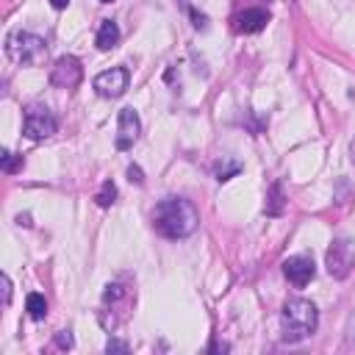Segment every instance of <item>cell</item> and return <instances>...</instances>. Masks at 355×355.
Listing matches in <instances>:
<instances>
[{
  "label": "cell",
  "instance_id": "obj_1",
  "mask_svg": "<svg viewBox=\"0 0 355 355\" xmlns=\"http://www.w3.org/2000/svg\"><path fill=\"white\" fill-rule=\"evenodd\" d=\"M200 214L183 197H167L153 211V228L167 239H186L197 231Z\"/></svg>",
  "mask_w": 355,
  "mask_h": 355
},
{
  "label": "cell",
  "instance_id": "obj_2",
  "mask_svg": "<svg viewBox=\"0 0 355 355\" xmlns=\"http://www.w3.org/2000/svg\"><path fill=\"white\" fill-rule=\"evenodd\" d=\"M280 325H283V341H303L317 330L319 311L311 300H303V297L289 300L286 306H283Z\"/></svg>",
  "mask_w": 355,
  "mask_h": 355
},
{
  "label": "cell",
  "instance_id": "obj_3",
  "mask_svg": "<svg viewBox=\"0 0 355 355\" xmlns=\"http://www.w3.org/2000/svg\"><path fill=\"white\" fill-rule=\"evenodd\" d=\"M136 303V292L130 286H125V283H108L106 286V295H103V311H100V319H106L111 314V319L106 322V328H117L119 322L128 319L130 308Z\"/></svg>",
  "mask_w": 355,
  "mask_h": 355
},
{
  "label": "cell",
  "instance_id": "obj_4",
  "mask_svg": "<svg viewBox=\"0 0 355 355\" xmlns=\"http://www.w3.org/2000/svg\"><path fill=\"white\" fill-rule=\"evenodd\" d=\"M6 53L17 61V64H28V67H36L42 64V58L47 56V42L36 34H28V31H14L9 39H6Z\"/></svg>",
  "mask_w": 355,
  "mask_h": 355
},
{
  "label": "cell",
  "instance_id": "obj_5",
  "mask_svg": "<svg viewBox=\"0 0 355 355\" xmlns=\"http://www.w3.org/2000/svg\"><path fill=\"white\" fill-rule=\"evenodd\" d=\"M58 130V122L53 117V111L47 106H28L25 108V122H23V133L28 139H50Z\"/></svg>",
  "mask_w": 355,
  "mask_h": 355
},
{
  "label": "cell",
  "instance_id": "obj_6",
  "mask_svg": "<svg viewBox=\"0 0 355 355\" xmlns=\"http://www.w3.org/2000/svg\"><path fill=\"white\" fill-rule=\"evenodd\" d=\"M325 266H328V272L333 277L344 280L352 272V266H355V242H350V239L333 242L330 250H328V255H325Z\"/></svg>",
  "mask_w": 355,
  "mask_h": 355
},
{
  "label": "cell",
  "instance_id": "obj_7",
  "mask_svg": "<svg viewBox=\"0 0 355 355\" xmlns=\"http://www.w3.org/2000/svg\"><path fill=\"white\" fill-rule=\"evenodd\" d=\"M84 78V67L76 56H61L50 69V84L58 89H76Z\"/></svg>",
  "mask_w": 355,
  "mask_h": 355
},
{
  "label": "cell",
  "instance_id": "obj_8",
  "mask_svg": "<svg viewBox=\"0 0 355 355\" xmlns=\"http://www.w3.org/2000/svg\"><path fill=\"white\" fill-rule=\"evenodd\" d=\"M141 133V122H139V114L133 108H122L119 111V119H117V150H130L136 145V139Z\"/></svg>",
  "mask_w": 355,
  "mask_h": 355
},
{
  "label": "cell",
  "instance_id": "obj_9",
  "mask_svg": "<svg viewBox=\"0 0 355 355\" xmlns=\"http://www.w3.org/2000/svg\"><path fill=\"white\" fill-rule=\"evenodd\" d=\"M128 81H130V76H128L125 67H111L95 78V89L103 98H119L128 89Z\"/></svg>",
  "mask_w": 355,
  "mask_h": 355
},
{
  "label": "cell",
  "instance_id": "obj_10",
  "mask_svg": "<svg viewBox=\"0 0 355 355\" xmlns=\"http://www.w3.org/2000/svg\"><path fill=\"white\" fill-rule=\"evenodd\" d=\"M283 275H286L297 289H303L306 283H311V277L317 275V266L308 255H292V258L283 261Z\"/></svg>",
  "mask_w": 355,
  "mask_h": 355
},
{
  "label": "cell",
  "instance_id": "obj_11",
  "mask_svg": "<svg viewBox=\"0 0 355 355\" xmlns=\"http://www.w3.org/2000/svg\"><path fill=\"white\" fill-rule=\"evenodd\" d=\"M266 23H269V14L264 9H247V12H242L236 17V31H242V34H258L261 28H266Z\"/></svg>",
  "mask_w": 355,
  "mask_h": 355
},
{
  "label": "cell",
  "instance_id": "obj_12",
  "mask_svg": "<svg viewBox=\"0 0 355 355\" xmlns=\"http://www.w3.org/2000/svg\"><path fill=\"white\" fill-rule=\"evenodd\" d=\"M117 42H119V28H117V23H114V20H103L100 28H98V47H100V50H111V47H117Z\"/></svg>",
  "mask_w": 355,
  "mask_h": 355
},
{
  "label": "cell",
  "instance_id": "obj_13",
  "mask_svg": "<svg viewBox=\"0 0 355 355\" xmlns=\"http://www.w3.org/2000/svg\"><path fill=\"white\" fill-rule=\"evenodd\" d=\"M25 311H28L31 319H45V317H47V300L34 292V295H28V300H25Z\"/></svg>",
  "mask_w": 355,
  "mask_h": 355
},
{
  "label": "cell",
  "instance_id": "obj_14",
  "mask_svg": "<svg viewBox=\"0 0 355 355\" xmlns=\"http://www.w3.org/2000/svg\"><path fill=\"white\" fill-rule=\"evenodd\" d=\"M239 170H242V164L225 156V159H222V161L217 164V181H231V178H233V175H236Z\"/></svg>",
  "mask_w": 355,
  "mask_h": 355
},
{
  "label": "cell",
  "instance_id": "obj_15",
  "mask_svg": "<svg viewBox=\"0 0 355 355\" xmlns=\"http://www.w3.org/2000/svg\"><path fill=\"white\" fill-rule=\"evenodd\" d=\"M95 200H98V205H100V208H108V205L117 200V186H114L111 181H106V183L100 186V192H98V197H95Z\"/></svg>",
  "mask_w": 355,
  "mask_h": 355
},
{
  "label": "cell",
  "instance_id": "obj_16",
  "mask_svg": "<svg viewBox=\"0 0 355 355\" xmlns=\"http://www.w3.org/2000/svg\"><path fill=\"white\" fill-rule=\"evenodd\" d=\"M0 161H3V172H14L17 167H23V156H14V153H9V150H3Z\"/></svg>",
  "mask_w": 355,
  "mask_h": 355
},
{
  "label": "cell",
  "instance_id": "obj_17",
  "mask_svg": "<svg viewBox=\"0 0 355 355\" xmlns=\"http://www.w3.org/2000/svg\"><path fill=\"white\" fill-rule=\"evenodd\" d=\"M272 203L266 205V214H272V217H277L280 211H283V200H280V186H272V197H269Z\"/></svg>",
  "mask_w": 355,
  "mask_h": 355
},
{
  "label": "cell",
  "instance_id": "obj_18",
  "mask_svg": "<svg viewBox=\"0 0 355 355\" xmlns=\"http://www.w3.org/2000/svg\"><path fill=\"white\" fill-rule=\"evenodd\" d=\"M344 333H347V336H344V339H347V344H350V347H355V311H352V314H350V319H347V330H344Z\"/></svg>",
  "mask_w": 355,
  "mask_h": 355
},
{
  "label": "cell",
  "instance_id": "obj_19",
  "mask_svg": "<svg viewBox=\"0 0 355 355\" xmlns=\"http://www.w3.org/2000/svg\"><path fill=\"white\" fill-rule=\"evenodd\" d=\"M56 344H58L61 350H69V347H73V336H69V330H61V333L56 336Z\"/></svg>",
  "mask_w": 355,
  "mask_h": 355
},
{
  "label": "cell",
  "instance_id": "obj_20",
  "mask_svg": "<svg viewBox=\"0 0 355 355\" xmlns=\"http://www.w3.org/2000/svg\"><path fill=\"white\" fill-rule=\"evenodd\" d=\"M0 283H3V303L9 306V300H12V280H9V275L0 277Z\"/></svg>",
  "mask_w": 355,
  "mask_h": 355
},
{
  "label": "cell",
  "instance_id": "obj_21",
  "mask_svg": "<svg viewBox=\"0 0 355 355\" xmlns=\"http://www.w3.org/2000/svg\"><path fill=\"white\" fill-rule=\"evenodd\" d=\"M106 350H108V352H128V344H125V341H117V339H111V341L106 344Z\"/></svg>",
  "mask_w": 355,
  "mask_h": 355
},
{
  "label": "cell",
  "instance_id": "obj_22",
  "mask_svg": "<svg viewBox=\"0 0 355 355\" xmlns=\"http://www.w3.org/2000/svg\"><path fill=\"white\" fill-rule=\"evenodd\" d=\"M128 178H130V183H145V178H141V170L139 167H128Z\"/></svg>",
  "mask_w": 355,
  "mask_h": 355
},
{
  "label": "cell",
  "instance_id": "obj_23",
  "mask_svg": "<svg viewBox=\"0 0 355 355\" xmlns=\"http://www.w3.org/2000/svg\"><path fill=\"white\" fill-rule=\"evenodd\" d=\"M67 3H69V0H50L53 9H67Z\"/></svg>",
  "mask_w": 355,
  "mask_h": 355
},
{
  "label": "cell",
  "instance_id": "obj_24",
  "mask_svg": "<svg viewBox=\"0 0 355 355\" xmlns=\"http://www.w3.org/2000/svg\"><path fill=\"white\" fill-rule=\"evenodd\" d=\"M352 161H355V141H352Z\"/></svg>",
  "mask_w": 355,
  "mask_h": 355
},
{
  "label": "cell",
  "instance_id": "obj_25",
  "mask_svg": "<svg viewBox=\"0 0 355 355\" xmlns=\"http://www.w3.org/2000/svg\"><path fill=\"white\" fill-rule=\"evenodd\" d=\"M100 3H111V0H100Z\"/></svg>",
  "mask_w": 355,
  "mask_h": 355
}]
</instances>
